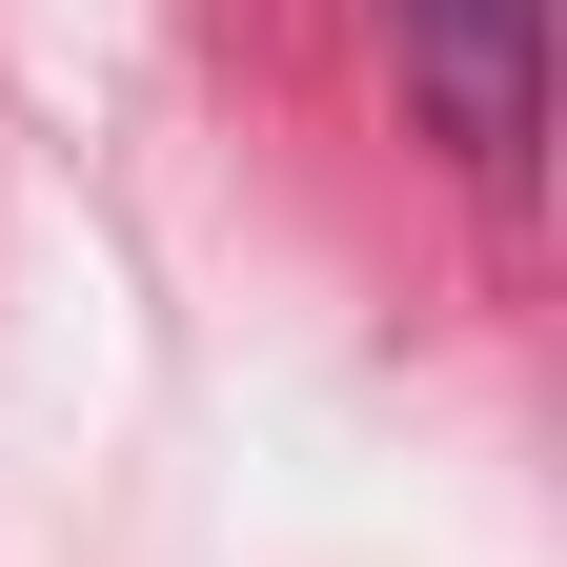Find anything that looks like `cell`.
<instances>
[{"instance_id":"6da1fadb","label":"cell","mask_w":567,"mask_h":567,"mask_svg":"<svg viewBox=\"0 0 567 567\" xmlns=\"http://www.w3.org/2000/svg\"><path fill=\"white\" fill-rule=\"evenodd\" d=\"M385 41H405L425 122H446V142H486V163L547 122V0H385Z\"/></svg>"}]
</instances>
